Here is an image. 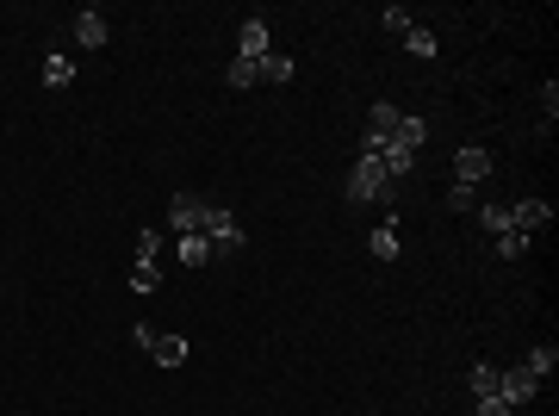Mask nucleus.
I'll return each instance as SVG.
<instances>
[{"mask_svg": "<svg viewBox=\"0 0 559 416\" xmlns=\"http://www.w3.org/2000/svg\"><path fill=\"white\" fill-rule=\"evenodd\" d=\"M380 25H385V32H411V13H404V6H385Z\"/></svg>", "mask_w": 559, "mask_h": 416, "instance_id": "b1692460", "label": "nucleus"}, {"mask_svg": "<svg viewBox=\"0 0 559 416\" xmlns=\"http://www.w3.org/2000/svg\"><path fill=\"white\" fill-rule=\"evenodd\" d=\"M349 206H398V180L380 168V156H361L349 168Z\"/></svg>", "mask_w": 559, "mask_h": 416, "instance_id": "f257e3e1", "label": "nucleus"}, {"mask_svg": "<svg viewBox=\"0 0 559 416\" xmlns=\"http://www.w3.org/2000/svg\"><path fill=\"white\" fill-rule=\"evenodd\" d=\"M206 206H211V199H199V193H175V199H168V230L193 237V230L206 224Z\"/></svg>", "mask_w": 559, "mask_h": 416, "instance_id": "20e7f679", "label": "nucleus"}, {"mask_svg": "<svg viewBox=\"0 0 559 416\" xmlns=\"http://www.w3.org/2000/svg\"><path fill=\"white\" fill-rule=\"evenodd\" d=\"M404 50H411V56H435V32H429V25H411V32H404Z\"/></svg>", "mask_w": 559, "mask_h": 416, "instance_id": "a211bd4d", "label": "nucleus"}, {"mask_svg": "<svg viewBox=\"0 0 559 416\" xmlns=\"http://www.w3.org/2000/svg\"><path fill=\"white\" fill-rule=\"evenodd\" d=\"M523 255H528L523 230H503V237H497V261H523Z\"/></svg>", "mask_w": 559, "mask_h": 416, "instance_id": "f3484780", "label": "nucleus"}, {"mask_svg": "<svg viewBox=\"0 0 559 416\" xmlns=\"http://www.w3.org/2000/svg\"><path fill=\"white\" fill-rule=\"evenodd\" d=\"M106 32H112V25H106L100 13H94V6H87V13H75V44H81V50H100V44H106Z\"/></svg>", "mask_w": 559, "mask_h": 416, "instance_id": "1a4fd4ad", "label": "nucleus"}, {"mask_svg": "<svg viewBox=\"0 0 559 416\" xmlns=\"http://www.w3.org/2000/svg\"><path fill=\"white\" fill-rule=\"evenodd\" d=\"M224 81H230V87H255V81H261V63H249V56H237V63L224 69Z\"/></svg>", "mask_w": 559, "mask_h": 416, "instance_id": "2eb2a0df", "label": "nucleus"}, {"mask_svg": "<svg viewBox=\"0 0 559 416\" xmlns=\"http://www.w3.org/2000/svg\"><path fill=\"white\" fill-rule=\"evenodd\" d=\"M547 218H554V206H547V199H534V193L510 206V224H516L523 237H534V230H547Z\"/></svg>", "mask_w": 559, "mask_h": 416, "instance_id": "0eeeda50", "label": "nucleus"}, {"mask_svg": "<svg viewBox=\"0 0 559 416\" xmlns=\"http://www.w3.org/2000/svg\"><path fill=\"white\" fill-rule=\"evenodd\" d=\"M292 75H299V63H292L286 50H268V56H261V81H292Z\"/></svg>", "mask_w": 559, "mask_h": 416, "instance_id": "9b49d317", "label": "nucleus"}, {"mask_svg": "<svg viewBox=\"0 0 559 416\" xmlns=\"http://www.w3.org/2000/svg\"><path fill=\"white\" fill-rule=\"evenodd\" d=\"M485 174H491V149H479V143H466V149L454 156V187H479Z\"/></svg>", "mask_w": 559, "mask_h": 416, "instance_id": "423d86ee", "label": "nucleus"}, {"mask_svg": "<svg viewBox=\"0 0 559 416\" xmlns=\"http://www.w3.org/2000/svg\"><path fill=\"white\" fill-rule=\"evenodd\" d=\"M274 50V37H268V19H243V37H237V56H249V63H261Z\"/></svg>", "mask_w": 559, "mask_h": 416, "instance_id": "6e6552de", "label": "nucleus"}, {"mask_svg": "<svg viewBox=\"0 0 559 416\" xmlns=\"http://www.w3.org/2000/svg\"><path fill=\"white\" fill-rule=\"evenodd\" d=\"M367 249H373V261H398V224H380L367 237Z\"/></svg>", "mask_w": 559, "mask_h": 416, "instance_id": "f8f14e48", "label": "nucleus"}, {"mask_svg": "<svg viewBox=\"0 0 559 416\" xmlns=\"http://www.w3.org/2000/svg\"><path fill=\"white\" fill-rule=\"evenodd\" d=\"M162 255V230H137V261H156Z\"/></svg>", "mask_w": 559, "mask_h": 416, "instance_id": "5701e85b", "label": "nucleus"}, {"mask_svg": "<svg viewBox=\"0 0 559 416\" xmlns=\"http://www.w3.org/2000/svg\"><path fill=\"white\" fill-rule=\"evenodd\" d=\"M466 385H473V398H497V367H473Z\"/></svg>", "mask_w": 559, "mask_h": 416, "instance_id": "6ab92c4d", "label": "nucleus"}, {"mask_svg": "<svg viewBox=\"0 0 559 416\" xmlns=\"http://www.w3.org/2000/svg\"><path fill=\"white\" fill-rule=\"evenodd\" d=\"M137 348L156 367H187V336H156L149 323H137Z\"/></svg>", "mask_w": 559, "mask_h": 416, "instance_id": "7ed1b4c3", "label": "nucleus"}, {"mask_svg": "<svg viewBox=\"0 0 559 416\" xmlns=\"http://www.w3.org/2000/svg\"><path fill=\"white\" fill-rule=\"evenodd\" d=\"M391 137L404 143V149H417V156H422V137H429V125H422V118H411V112H398V125H391Z\"/></svg>", "mask_w": 559, "mask_h": 416, "instance_id": "9d476101", "label": "nucleus"}, {"mask_svg": "<svg viewBox=\"0 0 559 416\" xmlns=\"http://www.w3.org/2000/svg\"><path fill=\"white\" fill-rule=\"evenodd\" d=\"M199 237L211 243V255H237L243 249V224L230 218L224 206H206V224H199Z\"/></svg>", "mask_w": 559, "mask_h": 416, "instance_id": "f03ea898", "label": "nucleus"}, {"mask_svg": "<svg viewBox=\"0 0 559 416\" xmlns=\"http://www.w3.org/2000/svg\"><path fill=\"white\" fill-rule=\"evenodd\" d=\"M180 261H187V268H206V261H218V255H211V243L193 230V237H180Z\"/></svg>", "mask_w": 559, "mask_h": 416, "instance_id": "4468645a", "label": "nucleus"}, {"mask_svg": "<svg viewBox=\"0 0 559 416\" xmlns=\"http://www.w3.org/2000/svg\"><path fill=\"white\" fill-rule=\"evenodd\" d=\"M528 373H534V380H547V373H554L559 367V348L554 342H541V348H528V360H523Z\"/></svg>", "mask_w": 559, "mask_h": 416, "instance_id": "ddd939ff", "label": "nucleus"}, {"mask_svg": "<svg viewBox=\"0 0 559 416\" xmlns=\"http://www.w3.org/2000/svg\"><path fill=\"white\" fill-rule=\"evenodd\" d=\"M534 373H528V367H497V398H503V404H510V411H523L528 398H534Z\"/></svg>", "mask_w": 559, "mask_h": 416, "instance_id": "39448f33", "label": "nucleus"}, {"mask_svg": "<svg viewBox=\"0 0 559 416\" xmlns=\"http://www.w3.org/2000/svg\"><path fill=\"white\" fill-rule=\"evenodd\" d=\"M479 218H485V230H491V237H503V230H516V224H510V206H485V211H479Z\"/></svg>", "mask_w": 559, "mask_h": 416, "instance_id": "412c9836", "label": "nucleus"}, {"mask_svg": "<svg viewBox=\"0 0 559 416\" xmlns=\"http://www.w3.org/2000/svg\"><path fill=\"white\" fill-rule=\"evenodd\" d=\"M69 81H75L69 56H50V63H44V87H69Z\"/></svg>", "mask_w": 559, "mask_h": 416, "instance_id": "dca6fc26", "label": "nucleus"}, {"mask_svg": "<svg viewBox=\"0 0 559 416\" xmlns=\"http://www.w3.org/2000/svg\"><path fill=\"white\" fill-rule=\"evenodd\" d=\"M473 416H516L503 398H473Z\"/></svg>", "mask_w": 559, "mask_h": 416, "instance_id": "393cba45", "label": "nucleus"}, {"mask_svg": "<svg viewBox=\"0 0 559 416\" xmlns=\"http://www.w3.org/2000/svg\"><path fill=\"white\" fill-rule=\"evenodd\" d=\"M479 206V187H448V211H473Z\"/></svg>", "mask_w": 559, "mask_h": 416, "instance_id": "4be33fe9", "label": "nucleus"}, {"mask_svg": "<svg viewBox=\"0 0 559 416\" xmlns=\"http://www.w3.org/2000/svg\"><path fill=\"white\" fill-rule=\"evenodd\" d=\"M131 286H137V292H156V286H162V268H156V261H137V268H131Z\"/></svg>", "mask_w": 559, "mask_h": 416, "instance_id": "aec40b11", "label": "nucleus"}]
</instances>
